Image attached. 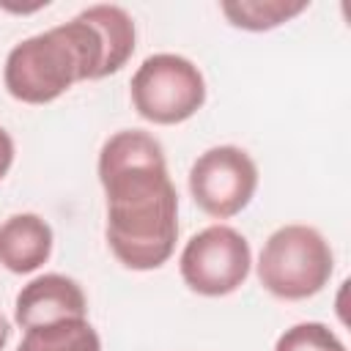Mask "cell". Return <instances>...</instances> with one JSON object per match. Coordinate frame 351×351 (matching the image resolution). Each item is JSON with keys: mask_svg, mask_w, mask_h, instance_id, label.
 Listing matches in <instances>:
<instances>
[{"mask_svg": "<svg viewBox=\"0 0 351 351\" xmlns=\"http://www.w3.org/2000/svg\"><path fill=\"white\" fill-rule=\"evenodd\" d=\"M96 170L107 197L104 236L118 263L134 271L167 263L178 239V192L162 143L143 129H121L104 140Z\"/></svg>", "mask_w": 351, "mask_h": 351, "instance_id": "obj_1", "label": "cell"}, {"mask_svg": "<svg viewBox=\"0 0 351 351\" xmlns=\"http://www.w3.org/2000/svg\"><path fill=\"white\" fill-rule=\"evenodd\" d=\"M137 30L126 8L96 3L74 19L22 38L3 66L5 90L25 104H47L74 82L101 80L126 66Z\"/></svg>", "mask_w": 351, "mask_h": 351, "instance_id": "obj_2", "label": "cell"}, {"mask_svg": "<svg viewBox=\"0 0 351 351\" xmlns=\"http://www.w3.org/2000/svg\"><path fill=\"white\" fill-rule=\"evenodd\" d=\"M335 255L329 241L310 225H282L261 247L258 280L285 302L315 296L332 277Z\"/></svg>", "mask_w": 351, "mask_h": 351, "instance_id": "obj_3", "label": "cell"}, {"mask_svg": "<svg viewBox=\"0 0 351 351\" xmlns=\"http://www.w3.org/2000/svg\"><path fill=\"white\" fill-rule=\"evenodd\" d=\"M132 104L140 118L173 126L192 118L206 101L203 71L184 55L156 52L148 55L129 82Z\"/></svg>", "mask_w": 351, "mask_h": 351, "instance_id": "obj_4", "label": "cell"}, {"mask_svg": "<svg viewBox=\"0 0 351 351\" xmlns=\"http://www.w3.org/2000/svg\"><path fill=\"white\" fill-rule=\"evenodd\" d=\"M252 266L250 241L230 225H208L195 233L178 258L181 280L200 296H228L244 285Z\"/></svg>", "mask_w": 351, "mask_h": 351, "instance_id": "obj_5", "label": "cell"}, {"mask_svg": "<svg viewBox=\"0 0 351 351\" xmlns=\"http://www.w3.org/2000/svg\"><path fill=\"white\" fill-rule=\"evenodd\" d=\"M255 189L258 165L239 145H214L189 167V195L208 217H236L250 206Z\"/></svg>", "mask_w": 351, "mask_h": 351, "instance_id": "obj_6", "label": "cell"}, {"mask_svg": "<svg viewBox=\"0 0 351 351\" xmlns=\"http://www.w3.org/2000/svg\"><path fill=\"white\" fill-rule=\"evenodd\" d=\"M88 299L77 280L66 274H41L25 282L14 299V321L22 329L55 324L63 318H85Z\"/></svg>", "mask_w": 351, "mask_h": 351, "instance_id": "obj_7", "label": "cell"}, {"mask_svg": "<svg viewBox=\"0 0 351 351\" xmlns=\"http://www.w3.org/2000/svg\"><path fill=\"white\" fill-rule=\"evenodd\" d=\"M52 228L33 211L11 214L0 225V263L14 274H30L52 255Z\"/></svg>", "mask_w": 351, "mask_h": 351, "instance_id": "obj_8", "label": "cell"}, {"mask_svg": "<svg viewBox=\"0 0 351 351\" xmlns=\"http://www.w3.org/2000/svg\"><path fill=\"white\" fill-rule=\"evenodd\" d=\"M16 351H101V337L88 318H63L25 329Z\"/></svg>", "mask_w": 351, "mask_h": 351, "instance_id": "obj_9", "label": "cell"}, {"mask_svg": "<svg viewBox=\"0 0 351 351\" xmlns=\"http://www.w3.org/2000/svg\"><path fill=\"white\" fill-rule=\"evenodd\" d=\"M307 5V0H225L219 3V11L233 27L263 33L293 19Z\"/></svg>", "mask_w": 351, "mask_h": 351, "instance_id": "obj_10", "label": "cell"}, {"mask_svg": "<svg viewBox=\"0 0 351 351\" xmlns=\"http://www.w3.org/2000/svg\"><path fill=\"white\" fill-rule=\"evenodd\" d=\"M274 351H346V346L326 324L302 321L277 337Z\"/></svg>", "mask_w": 351, "mask_h": 351, "instance_id": "obj_11", "label": "cell"}, {"mask_svg": "<svg viewBox=\"0 0 351 351\" xmlns=\"http://www.w3.org/2000/svg\"><path fill=\"white\" fill-rule=\"evenodd\" d=\"M11 165H14V140H11V134L0 126V181L5 178V173L11 170Z\"/></svg>", "mask_w": 351, "mask_h": 351, "instance_id": "obj_12", "label": "cell"}, {"mask_svg": "<svg viewBox=\"0 0 351 351\" xmlns=\"http://www.w3.org/2000/svg\"><path fill=\"white\" fill-rule=\"evenodd\" d=\"M8 337H11V324H8V318H5L3 313H0V351L5 348Z\"/></svg>", "mask_w": 351, "mask_h": 351, "instance_id": "obj_13", "label": "cell"}]
</instances>
